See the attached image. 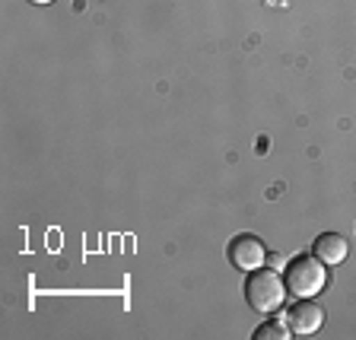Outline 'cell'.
<instances>
[{"mask_svg": "<svg viewBox=\"0 0 356 340\" xmlns=\"http://www.w3.org/2000/svg\"><path fill=\"white\" fill-rule=\"evenodd\" d=\"M245 302L261 315H274L286 302V280L274 267H258L245 280Z\"/></svg>", "mask_w": 356, "mask_h": 340, "instance_id": "cell-1", "label": "cell"}, {"mask_svg": "<svg viewBox=\"0 0 356 340\" xmlns=\"http://www.w3.org/2000/svg\"><path fill=\"white\" fill-rule=\"evenodd\" d=\"M327 264H321L315 254H296L283 270L286 280V293H293L296 299H312L318 296L321 289L327 286Z\"/></svg>", "mask_w": 356, "mask_h": 340, "instance_id": "cell-2", "label": "cell"}, {"mask_svg": "<svg viewBox=\"0 0 356 340\" xmlns=\"http://www.w3.org/2000/svg\"><path fill=\"white\" fill-rule=\"evenodd\" d=\"M226 254H229V264L238 267V270H245V274H252V270H258V267L267 264V248L264 242H261L258 236H252V232H242V236H236L229 242V248H226Z\"/></svg>", "mask_w": 356, "mask_h": 340, "instance_id": "cell-3", "label": "cell"}, {"mask_svg": "<svg viewBox=\"0 0 356 340\" xmlns=\"http://www.w3.org/2000/svg\"><path fill=\"white\" fill-rule=\"evenodd\" d=\"M286 325L296 337H312V334H318L321 325H325V309L315 305L312 299H299L296 305H289Z\"/></svg>", "mask_w": 356, "mask_h": 340, "instance_id": "cell-4", "label": "cell"}, {"mask_svg": "<svg viewBox=\"0 0 356 340\" xmlns=\"http://www.w3.org/2000/svg\"><path fill=\"white\" fill-rule=\"evenodd\" d=\"M312 254H315L321 264L334 267V264H343V261H347L350 245L341 232H321V236L315 238V245H312Z\"/></svg>", "mask_w": 356, "mask_h": 340, "instance_id": "cell-5", "label": "cell"}, {"mask_svg": "<svg viewBox=\"0 0 356 340\" xmlns=\"http://www.w3.org/2000/svg\"><path fill=\"white\" fill-rule=\"evenodd\" d=\"M289 337H293V331H289L286 321H264L252 334V340H289Z\"/></svg>", "mask_w": 356, "mask_h": 340, "instance_id": "cell-6", "label": "cell"}, {"mask_svg": "<svg viewBox=\"0 0 356 340\" xmlns=\"http://www.w3.org/2000/svg\"><path fill=\"white\" fill-rule=\"evenodd\" d=\"M29 3H38V7H44V3H51V0H29Z\"/></svg>", "mask_w": 356, "mask_h": 340, "instance_id": "cell-7", "label": "cell"}]
</instances>
